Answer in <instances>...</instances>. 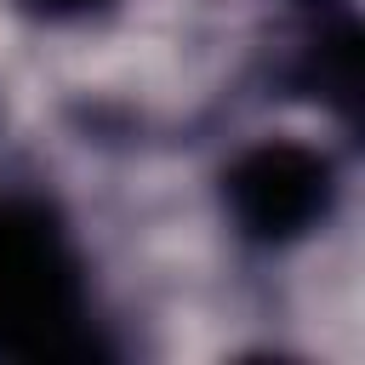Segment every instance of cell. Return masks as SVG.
<instances>
[{
  "mask_svg": "<svg viewBox=\"0 0 365 365\" xmlns=\"http://www.w3.org/2000/svg\"><path fill=\"white\" fill-rule=\"evenodd\" d=\"M91 268L46 194L0 188V365H108Z\"/></svg>",
  "mask_w": 365,
  "mask_h": 365,
  "instance_id": "obj_1",
  "label": "cell"
},
{
  "mask_svg": "<svg viewBox=\"0 0 365 365\" xmlns=\"http://www.w3.org/2000/svg\"><path fill=\"white\" fill-rule=\"evenodd\" d=\"M217 194H222V211L240 240L279 251L331 222L342 182H336V160L325 148L297 143V137H262L222 165Z\"/></svg>",
  "mask_w": 365,
  "mask_h": 365,
  "instance_id": "obj_2",
  "label": "cell"
},
{
  "mask_svg": "<svg viewBox=\"0 0 365 365\" xmlns=\"http://www.w3.org/2000/svg\"><path fill=\"white\" fill-rule=\"evenodd\" d=\"M291 23L279 34L274 80L291 97L331 108L348 131L359 120V17L348 0H285Z\"/></svg>",
  "mask_w": 365,
  "mask_h": 365,
  "instance_id": "obj_3",
  "label": "cell"
},
{
  "mask_svg": "<svg viewBox=\"0 0 365 365\" xmlns=\"http://www.w3.org/2000/svg\"><path fill=\"white\" fill-rule=\"evenodd\" d=\"M29 17H46V23H68V17H91V11H103V6H114V0H17Z\"/></svg>",
  "mask_w": 365,
  "mask_h": 365,
  "instance_id": "obj_4",
  "label": "cell"
}]
</instances>
